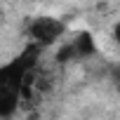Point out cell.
Returning a JSON list of instances; mask_svg holds the SVG:
<instances>
[{"instance_id":"obj_3","label":"cell","mask_w":120,"mask_h":120,"mask_svg":"<svg viewBox=\"0 0 120 120\" xmlns=\"http://www.w3.org/2000/svg\"><path fill=\"white\" fill-rule=\"evenodd\" d=\"M113 40H115V42L120 45V21H118V24L113 26Z\"/></svg>"},{"instance_id":"obj_2","label":"cell","mask_w":120,"mask_h":120,"mask_svg":"<svg viewBox=\"0 0 120 120\" xmlns=\"http://www.w3.org/2000/svg\"><path fill=\"white\" fill-rule=\"evenodd\" d=\"M73 47H75V54L78 56H90V54H94V38L90 33H80L75 38Z\"/></svg>"},{"instance_id":"obj_1","label":"cell","mask_w":120,"mask_h":120,"mask_svg":"<svg viewBox=\"0 0 120 120\" xmlns=\"http://www.w3.org/2000/svg\"><path fill=\"white\" fill-rule=\"evenodd\" d=\"M61 33H64V24L56 21V19H49V17H42V19H38V21L31 26V35H33L38 42H42V45L54 42Z\"/></svg>"}]
</instances>
